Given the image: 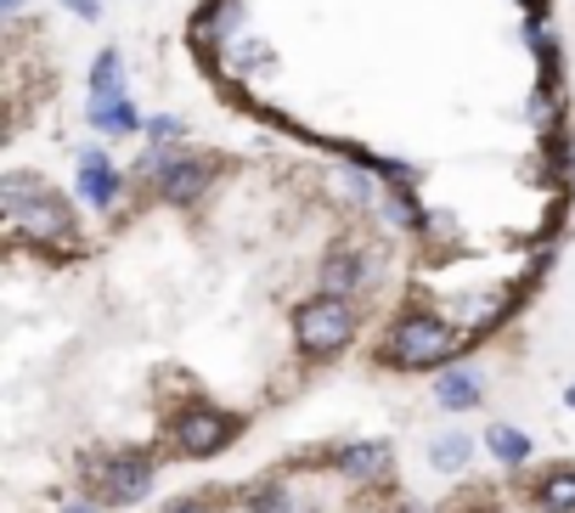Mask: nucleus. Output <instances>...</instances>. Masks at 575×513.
<instances>
[{"instance_id": "1", "label": "nucleus", "mask_w": 575, "mask_h": 513, "mask_svg": "<svg viewBox=\"0 0 575 513\" xmlns=\"http://www.w3.org/2000/svg\"><path fill=\"white\" fill-rule=\"evenodd\" d=\"M452 350H457V328H452V321H446V316H428V310H412V316H401L395 328H390L383 361H395V367L417 372V367H441V361H452Z\"/></svg>"}, {"instance_id": "2", "label": "nucleus", "mask_w": 575, "mask_h": 513, "mask_svg": "<svg viewBox=\"0 0 575 513\" xmlns=\"http://www.w3.org/2000/svg\"><path fill=\"white\" fill-rule=\"evenodd\" d=\"M7 215H12V226L23 231V238H40V243L45 238H68L74 231L68 204L45 193V181H34V175H7Z\"/></svg>"}, {"instance_id": "3", "label": "nucleus", "mask_w": 575, "mask_h": 513, "mask_svg": "<svg viewBox=\"0 0 575 513\" xmlns=\"http://www.w3.org/2000/svg\"><path fill=\"white\" fill-rule=\"evenodd\" d=\"M294 339H300L305 356H339L356 339V305L339 299V294H316L294 316Z\"/></svg>"}, {"instance_id": "4", "label": "nucleus", "mask_w": 575, "mask_h": 513, "mask_svg": "<svg viewBox=\"0 0 575 513\" xmlns=\"http://www.w3.org/2000/svg\"><path fill=\"white\" fill-rule=\"evenodd\" d=\"M231 435H237V424H231V417H226L220 406H181V412H175V424H170L175 451H181V457H192V462L215 457Z\"/></svg>"}, {"instance_id": "5", "label": "nucleus", "mask_w": 575, "mask_h": 513, "mask_svg": "<svg viewBox=\"0 0 575 513\" xmlns=\"http://www.w3.org/2000/svg\"><path fill=\"white\" fill-rule=\"evenodd\" d=\"M153 181H159L164 204H198L204 186L215 181V164H209V159H192V153H170V164H164Z\"/></svg>"}, {"instance_id": "6", "label": "nucleus", "mask_w": 575, "mask_h": 513, "mask_svg": "<svg viewBox=\"0 0 575 513\" xmlns=\"http://www.w3.org/2000/svg\"><path fill=\"white\" fill-rule=\"evenodd\" d=\"M153 485V457L148 451H119L102 462V496L108 502H135Z\"/></svg>"}, {"instance_id": "7", "label": "nucleus", "mask_w": 575, "mask_h": 513, "mask_svg": "<svg viewBox=\"0 0 575 513\" xmlns=\"http://www.w3.org/2000/svg\"><path fill=\"white\" fill-rule=\"evenodd\" d=\"M119 170H113V159L102 153V148H85L79 153V198L90 204V209H113L119 204Z\"/></svg>"}, {"instance_id": "8", "label": "nucleus", "mask_w": 575, "mask_h": 513, "mask_svg": "<svg viewBox=\"0 0 575 513\" xmlns=\"http://www.w3.org/2000/svg\"><path fill=\"white\" fill-rule=\"evenodd\" d=\"M243 29V0H209V7L192 18V40L204 52H226V40Z\"/></svg>"}, {"instance_id": "9", "label": "nucleus", "mask_w": 575, "mask_h": 513, "mask_svg": "<svg viewBox=\"0 0 575 513\" xmlns=\"http://www.w3.org/2000/svg\"><path fill=\"white\" fill-rule=\"evenodd\" d=\"M119 97H130V90H124V57L108 45V52L90 63V97H85V113H102V108H113Z\"/></svg>"}, {"instance_id": "10", "label": "nucleus", "mask_w": 575, "mask_h": 513, "mask_svg": "<svg viewBox=\"0 0 575 513\" xmlns=\"http://www.w3.org/2000/svg\"><path fill=\"white\" fill-rule=\"evenodd\" d=\"M339 474H345V480H361V485L383 480V474H390V446H383V440L345 446V451H339Z\"/></svg>"}, {"instance_id": "11", "label": "nucleus", "mask_w": 575, "mask_h": 513, "mask_svg": "<svg viewBox=\"0 0 575 513\" xmlns=\"http://www.w3.org/2000/svg\"><path fill=\"white\" fill-rule=\"evenodd\" d=\"M479 390H486V384H479L474 367H452V372H441V379H435V401L446 412H468L479 401Z\"/></svg>"}, {"instance_id": "12", "label": "nucleus", "mask_w": 575, "mask_h": 513, "mask_svg": "<svg viewBox=\"0 0 575 513\" xmlns=\"http://www.w3.org/2000/svg\"><path fill=\"white\" fill-rule=\"evenodd\" d=\"M536 502L547 513H575V469H547L536 485Z\"/></svg>"}, {"instance_id": "13", "label": "nucleus", "mask_w": 575, "mask_h": 513, "mask_svg": "<svg viewBox=\"0 0 575 513\" xmlns=\"http://www.w3.org/2000/svg\"><path fill=\"white\" fill-rule=\"evenodd\" d=\"M226 68L231 74H265V68H276V52L265 40H237V45H226Z\"/></svg>"}, {"instance_id": "14", "label": "nucleus", "mask_w": 575, "mask_h": 513, "mask_svg": "<svg viewBox=\"0 0 575 513\" xmlns=\"http://www.w3.org/2000/svg\"><path fill=\"white\" fill-rule=\"evenodd\" d=\"M367 283V276H361V260L356 254H333L327 265H322V294H350V288H361Z\"/></svg>"}, {"instance_id": "15", "label": "nucleus", "mask_w": 575, "mask_h": 513, "mask_svg": "<svg viewBox=\"0 0 575 513\" xmlns=\"http://www.w3.org/2000/svg\"><path fill=\"white\" fill-rule=\"evenodd\" d=\"M468 451H474V440H468V435H457V429L428 440V462H435L441 474H457V469H468Z\"/></svg>"}, {"instance_id": "16", "label": "nucleus", "mask_w": 575, "mask_h": 513, "mask_svg": "<svg viewBox=\"0 0 575 513\" xmlns=\"http://www.w3.org/2000/svg\"><path fill=\"white\" fill-rule=\"evenodd\" d=\"M486 451H491L497 462H508V469H519V462L531 457V440H524L513 424H491V429H486Z\"/></svg>"}, {"instance_id": "17", "label": "nucleus", "mask_w": 575, "mask_h": 513, "mask_svg": "<svg viewBox=\"0 0 575 513\" xmlns=\"http://www.w3.org/2000/svg\"><path fill=\"white\" fill-rule=\"evenodd\" d=\"M181 135H186V124H181L175 113L148 119V142H153V148H181Z\"/></svg>"}, {"instance_id": "18", "label": "nucleus", "mask_w": 575, "mask_h": 513, "mask_svg": "<svg viewBox=\"0 0 575 513\" xmlns=\"http://www.w3.org/2000/svg\"><path fill=\"white\" fill-rule=\"evenodd\" d=\"M63 7H68L79 23H96V18H102V0H63Z\"/></svg>"}, {"instance_id": "19", "label": "nucleus", "mask_w": 575, "mask_h": 513, "mask_svg": "<svg viewBox=\"0 0 575 513\" xmlns=\"http://www.w3.org/2000/svg\"><path fill=\"white\" fill-rule=\"evenodd\" d=\"M170 513H209V507H204V502H175Z\"/></svg>"}, {"instance_id": "20", "label": "nucleus", "mask_w": 575, "mask_h": 513, "mask_svg": "<svg viewBox=\"0 0 575 513\" xmlns=\"http://www.w3.org/2000/svg\"><path fill=\"white\" fill-rule=\"evenodd\" d=\"M0 12H7V18H18V12H23V0H0Z\"/></svg>"}, {"instance_id": "21", "label": "nucleus", "mask_w": 575, "mask_h": 513, "mask_svg": "<svg viewBox=\"0 0 575 513\" xmlns=\"http://www.w3.org/2000/svg\"><path fill=\"white\" fill-rule=\"evenodd\" d=\"M395 513H428V507H423V502H401Z\"/></svg>"}, {"instance_id": "22", "label": "nucleus", "mask_w": 575, "mask_h": 513, "mask_svg": "<svg viewBox=\"0 0 575 513\" xmlns=\"http://www.w3.org/2000/svg\"><path fill=\"white\" fill-rule=\"evenodd\" d=\"M564 406H569V412H575V384H569V390H564Z\"/></svg>"}]
</instances>
